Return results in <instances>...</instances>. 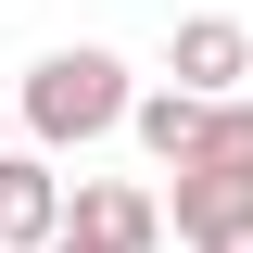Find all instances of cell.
<instances>
[{
    "mask_svg": "<svg viewBox=\"0 0 253 253\" xmlns=\"http://www.w3.org/2000/svg\"><path fill=\"white\" fill-rule=\"evenodd\" d=\"M126 101H139V89H126L114 51H38L26 89H13V126H26L38 152H76V139H114Z\"/></svg>",
    "mask_w": 253,
    "mask_h": 253,
    "instance_id": "cell-1",
    "label": "cell"
},
{
    "mask_svg": "<svg viewBox=\"0 0 253 253\" xmlns=\"http://www.w3.org/2000/svg\"><path fill=\"white\" fill-rule=\"evenodd\" d=\"M63 228H89V241H114V253H152L165 241V203L139 177H76L63 190Z\"/></svg>",
    "mask_w": 253,
    "mask_h": 253,
    "instance_id": "cell-2",
    "label": "cell"
},
{
    "mask_svg": "<svg viewBox=\"0 0 253 253\" xmlns=\"http://www.w3.org/2000/svg\"><path fill=\"white\" fill-rule=\"evenodd\" d=\"M63 228V177H51V152H0V253H38Z\"/></svg>",
    "mask_w": 253,
    "mask_h": 253,
    "instance_id": "cell-3",
    "label": "cell"
},
{
    "mask_svg": "<svg viewBox=\"0 0 253 253\" xmlns=\"http://www.w3.org/2000/svg\"><path fill=\"white\" fill-rule=\"evenodd\" d=\"M241 76H253V38L228 26V13H190V26H177V89H203V101H241Z\"/></svg>",
    "mask_w": 253,
    "mask_h": 253,
    "instance_id": "cell-4",
    "label": "cell"
},
{
    "mask_svg": "<svg viewBox=\"0 0 253 253\" xmlns=\"http://www.w3.org/2000/svg\"><path fill=\"white\" fill-rule=\"evenodd\" d=\"M203 114H215L203 89H152V101H126V126H139V139H152L165 165H190V139H203Z\"/></svg>",
    "mask_w": 253,
    "mask_h": 253,
    "instance_id": "cell-5",
    "label": "cell"
},
{
    "mask_svg": "<svg viewBox=\"0 0 253 253\" xmlns=\"http://www.w3.org/2000/svg\"><path fill=\"white\" fill-rule=\"evenodd\" d=\"M190 165H203V177H253V101H215L203 139H190Z\"/></svg>",
    "mask_w": 253,
    "mask_h": 253,
    "instance_id": "cell-6",
    "label": "cell"
},
{
    "mask_svg": "<svg viewBox=\"0 0 253 253\" xmlns=\"http://www.w3.org/2000/svg\"><path fill=\"white\" fill-rule=\"evenodd\" d=\"M190 253H253V203H241V215H215V228H203Z\"/></svg>",
    "mask_w": 253,
    "mask_h": 253,
    "instance_id": "cell-7",
    "label": "cell"
},
{
    "mask_svg": "<svg viewBox=\"0 0 253 253\" xmlns=\"http://www.w3.org/2000/svg\"><path fill=\"white\" fill-rule=\"evenodd\" d=\"M38 253H114V241H89V228H51V241H38Z\"/></svg>",
    "mask_w": 253,
    "mask_h": 253,
    "instance_id": "cell-8",
    "label": "cell"
},
{
    "mask_svg": "<svg viewBox=\"0 0 253 253\" xmlns=\"http://www.w3.org/2000/svg\"><path fill=\"white\" fill-rule=\"evenodd\" d=\"M0 152H13V101H0Z\"/></svg>",
    "mask_w": 253,
    "mask_h": 253,
    "instance_id": "cell-9",
    "label": "cell"
}]
</instances>
